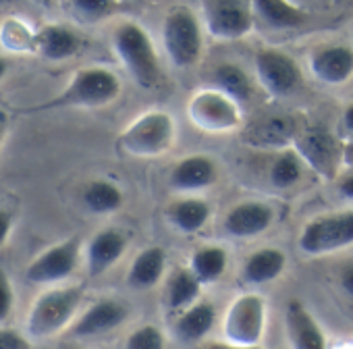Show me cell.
<instances>
[{"instance_id":"1","label":"cell","mask_w":353,"mask_h":349,"mask_svg":"<svg viewBox=\"0 0 353 349\" xmlns=\"http://www.w3.org/2000/svg\"><path fill=\"white\" fill-rule=\"evenodd\" d=\"M85 289L79 285L54 287L42 293L28 314V332L36 339H48L65 330L77 316Z\"/></svg>"},{"instance_id":"2","label":"cell","mask_w":353,"mask_h":349,"mask_svg":"<svg viewBox=\"0 0 353 349\" xmlns=\"http://www.w3.org/2000/svg\"><path fill=\"white\" fill-rule=\"evenodd\" d=\"M112 46L133 81L143 88L152 90L160 77V63L154 50V44L143 28L137 23H121L114 30Z\"/></svg>"},{"instance_id":"3","label":"cell","mask_w":353,"mask_h":349,"mask_svg":"<svg viewBox=\"0 0 353 349\" xmlns=\"http://www.w3.org/2000/svg\"><path fill=\"white\" fill-rule=\"evenodd\" d=\"M162 42L168 59L176 67H194L204 48L202 28L198 17L188 7H174L166 13L162 23Z\"/></svg>"},{"instance_id":"4","label":"cell","mask_w":353,"mask_h":349,"mask_svg":"<svg viewBox=\"0 0 353 349\" xmlns=\"http://www.w3.org/2000/svg\"><path fill=\"white\" fill-rule=\"evenodd\" d=\"M174 141V121L168 112L150 110L133 121L117 139L119 148L131 156L154 158L164 154Z\"/></svg>"},{"instance_id":"5","label":"cell","mask_w":353,"mask_h":349,"mask_svg":"<svg viewBox=\"0 0 353 349\" xmlns=\"http://www.w3.org/2000/svg\"><path fill=\"white\" fill-rule=\"evenodd\" d=\"M121 92L117 75L102 67H90L75 73L71 83L48 106H104L110 104Z\"/></svg>"},{"instance_id":"6","label":"cell","mask_w":353,"mask_h":349,"mask_svg":"<svg viewBox=\"0 0 353 349\" xmlns=\"http://www.w3.org/2000/svg\"><path fill=\"white\" fill-rule=\"evenodd\" d=\"M297 243L307 256H326L349 248L353 243V210L316 217L303 227Z\"/></svg>"},{"instance_id":"7","label":"cell","mask_w":353,"mask_h":349,"mask_svg":"<svg viewBox=\"0 0 353 349\" xmlns=\"http://www.w3.org/2000/svg\"><path fill=\"white\" fill-rule=\"evenodd\" d=\"M266 328V301L262 295L243 293L229 306L223 322L227 343L256 347L260 345Z\"/></svg>"},{"instance_id":"8","label":"cell","mask_w":353,"mask_h":349,"mask_svg":"<svg viewBox=\"0 0 353 349\" xmlns=\"http://www.w3.org/2000/svg\"><path fill=\"white\" fill-rule=\"evenodd\" d=\"M293 152L318 177L332 181L341 168V146L332 133L320 125H310L293 135Z\"/></svg>"},{"instance_id":"9","label":"cell","mask_w":353,"mask_h":349,"mask_svg":"<svg viewBox=\"0 0 353 349\" xmlns=\"http://www.w3.org/2000/svg\"><path fill=\"white\" fill-rule=\"evenodd\" d=\"M188 114L198 129L208 133H227L237 129L241 123L239 104L219 90L198 92L188 104Z\"/></svg>"},{"instance_id":"10","label":"cell","mask_w":353,"mask_h":349,"mask_svg":"<svg viewBox=\"0 0 353 349\" xmlns=\"http://www.w3.org/2000/svg\"><path fill=\"white\" fill-rule=\"evenodd\" d=\"M206 30L216 40H241L254 30V13L250 3L241 0H210L204 3Z\"/></svg>"},{"instance_id":"11","label":"cell","mask_w":353,"mask_h":349,"mask_svg":"<svg viewBox=\"0 0 353 349\" xmlns=\"http://www.w3.org/2000/svg\"><path fill=\"white\" fill-rule=\"evenodd\" d=\"M254 63H256V75L262 88L274 98L289 96L301 86V71L297 63L289 54L276 48L258 50Z\"/></svg>"},{"instance_id":"12","label":"cell","mask_w":353,"mask_h":349,"mask_svg":"<svg viewBox=\"0 0 353 349\" xmlns=\"http://www.w3.org/2000/svg\"><path fill=\"white\" fill-rule=\"evenodd\" d=\"M79 254H81V241L77 237L61 241L44 250L36 260L30 262L26 270V279L30 283H61L75 272L79 264Z\"/></svg>"},{"instance_id":"13","label":"cell","mask_w":353,"mask_h":349,"mask_svg":"<svg viewBox=\"0 0 353 349\" xmlns=\"http://www.w3.org/2000/svg\"><path fill=\"white\" fill-rule=\"evenodd\" d=\"M127 316V303L114 297H102L85 308V312L71 324V332L75 337H100L119 328Z\"/></svg>"},{"instance_id":"14","label":"cell","mask_w":353,"mask_h":349,"mask_svg":"<svg viewBox=\"0 0 353 349\" xmlns=\"http://www.w3.org/2000/svg\"><path fill=\"white\" fill-rule=\"evenodd\" d=\"M312 75L326 86H343L353 77V48L349 46H322L310 54Z\"/></svg>"},{"instance_id":"15","label":"cell","mask_w":353,"mask_h":349,"mask_svg":"<svg viewBox=\"0 0 353 349\" xmlns=\"http://www.w3.org/2000/svg\"><path fill=\"white\" fill-rule=\"evenodd\" d=\"M285 330L291 349H328L318 320L299 299H291L285 308Z\"/></svg>"},{"instance_id":"16","label":"cell","mask_w":353,"mask_h":349,"mask_svg":"<svg viewBox=\"0 0 353 349\" xmlns=\"http://www.w3.org/2000/svg\"><path fill=\"white\" fill-rule=\"evenodd\" d=\"M274 221V212L268 204L264 202H241L237 206H233L225 221H223V229L231 235V237H256L260 233H264Z\"/></svg>"},{"instance_id":"17","label":"cell","mask_w":353,"mask_h":349,"mask_svg":"<svg viewBox=\"0 0 353 349\" xmlns=\"http://www.w3.org/2000/svg\"><path fill=\"white\" fill-rule=\"evenodd\" d=\"M219 177L216 162L206 154H194L179 160L170 170V186L179 192H198L210 188Z\"/></svg>"},{"instance_id":"18","label":"cell","mask_w":353,"mask_h":349,"mask_svg":"<svg viewBox=\"0 0 353 349\" xmlns=\"http://www.w3.org/2000/svg\"><path fill=\"white\" fill-rule=\"evenodd\" d=\"M125 250H127V237L123 231H119V229L98 231L88 241V248H85L88 272L92 277L104 275L106 270H110L114 266L117 260H121Z\"/></svg>"},{"instance_id":"19","label":"cell","mask_w":353,"mask_h":349,"mask_svg":"<svg viewBox=\"0 0 353 349\" xmlns=\"http://www.w3.org/2000/svg\"><path fill=\"white\" fill-rule=\"evenodd\" d=\"M81 38L67 26H44L34 36V50L48 61H65L81 50Z\"/></svg>"},{"instance_id":"20","label":"cell","mask_w":353,"mask_h":349,"mask_svg":"<svg viewBox=\"0 0 353 349\" xmlns=\"http://www.w3.org/2000/svg\"><path fill=\"white\" fill-rule=\"evenodd\" d=\"M250 7H252L254 19L262 21L266 28L276 30V32L297 30L307 19L301 7L283 3V0H256V3H250Z\"/></svg>"},{"instance_id":"21","label":"cell","mask_w":353,"mask_h":349,"mask_svg":"<svg viewBox=\"0 0 353 349\" xmlns=\"http://www.w3.org/2000/svg\"><path fill=\"white\" fill-rule=\"evenodd\" d=\"M216 310L210 301H196L174 318L172 330L185 343H200L214 326Z\"/></svg>"},{"instance_id":"22","label":"cell","mask_w":353,"mask_h":349,"mask_svg":"<svg viewBox=\"0 0 353 349\" xmlns=\"http://www.w3.org/2000/svg\"><path fill=\"white\" fill-rule=\"evenodd\" d=\"M166 268V254L160 246H150L137 254L127 270V283L133 289H152L160 283Z\"/></svg>"},{"instance_id":"23","label":"cell","mask_w":353,"mask_h":349,"mask_svg":"<svg viewBox=\"0 0 353 349\" xmlns=\"http://www.w3.org/2000/svg\"><path fill=\"white\" fill-rule=\"evenodd\" d=\"M287 266V256L276 248H262L254 252L243 264V279L254 285L270 283L283 275Z\"/></svg>"},{"instance_id":"24","label":"cell","mask_w":353,"mask_h":349,"mask_svg":"<svg viewBox=\"0 0 353 349\" xmlns=\"http://www.w3.org/2000/svg\"><path fill=\"white\" fill-rule=\"evenodd\" d=\"M170 223L179 229L181 233H198L200 229H204V225L210 219V206L206 200L200 198H185L174 202L168 210H166Z\"/></svg>"},{"instance_id":"25","label":"cell","mask_w":353,"mask_h":349,"mask_svg":"<svg viewBox=\"0 0 353 349\" xmlns=\"http://www.w3.org/2000/svg\"><path fill=\"white\" fill-rule=\"evenodd\" d=\"M212 81L216 83V90L235 104L248 102L254 94L250 75L235 63H221L212 73Z\"/></svg>"},{"instance_id":"26","label":"cell","mask_w":353,"mask_h":349,"mask_svg":"<svg viewBox=\"0 0 353 349\" xmlns=\"http://www.w3.org/2000/svg\"><path fill=\"white\" fill-rule=\"evenodd\" d=\"M202 285L200 281L192 275L190 268H179L174 270L168 279L166 285V306L170 310H188L200 299Z\"/></svg>"},{"instance_id":"27","label":"cell","mask_w":353,"mask_h":349,"mask_svg":"<svg viewBox=\"0 0 353 349\" xmlns=\"http://www.w3.org/2000/svg\"><path fill=\"white\" fill-rule=\"evenodd\" d=\"M229 264V256L223 248L219 246H204L192 254L190 260V270L192 275L200 281V285H208L219 281Z\"/></svg>"},{"instance_id":"28","label":"cell","mask_w":353,"mask_h":349,"mask_svg":"<svg viewBox=\"0 0 353 349\" xmlns=\"http://www.w3.org/2000/svg\"><path fill=\"white\" fill-rule=\"evenodd\" d=\"M83 202L85 206L96 212V215H108L121 208L123 204V192L106 179H96L92 181L85 192H83Z\"/></svg>"},{"instance_id":"29","label":"cell","mask_w":353,"mask_h":349,"mask_svg":"<svg viewBox=\"0 0 353 349\" xmlns=\"http://www.w3.org/2000/svg\"><path fill=\"white\" fill-rule=\"evenodd\" d=\"M301 168L303 162L293 150H287L279 154V158L270 166V181L274 188H291L301 179Z\"/></svg>"},{"instance_id":"30","label":"cell","mask_w":353,"mask_h":349,"mask_svg":"<svg viewBox=\"0 0 353 349\" xmlns=\"http://www.w3.org/2000/svg\"><path fill=\"white\" fill-rule=\"evenodd\" d=\"M69 9L83 21L88 23H96L100 19L110 17L119 7L110 0H73L69 5Z\"/></svg>"},{"instance_id":"31","label":"cell","mask_w":353,"mask_h":349,"mask_svg":"<svg viewBox=\"0 0 353 349\" xmlns=\"http://www.w3.org/2000/svg\"><path fill=\"white\" fill-rule=\"evenodd\" d=\"M164 335L158 326L143 324L127 337L125 349H164Z\"/></svg>"},{"instance_id":"32","label":"cell","mask_w":353,"mask_h":349,"mask_svg":"<svg viewBox=\"0 0 353 349\" xmlns=\"http://www.w3.org/2000/svg\"><path fill=\"white\" fill-rule=\"evenodd\" d=\"M15 306V291H13V283L7 275V270L0 266V326L5 324V320L11 316Z\"/></svg>"},{"instance_id":"33","label":"cell","mask_w":353,"mask_h":349,"mask_svg":"<svg viewBox=\"0 0 353 349\" xmlns=\"http://www.w3.org/2000/svg\"><path fill=\"white\" fill-rule=\"evenodd\" d=\"M0 349H32V341L15 328L0 326Z\"/></svg>"},{"instance_id":"34","label":"cell","mask_w":353,"mask_h":349,"mask_svg":"<svg viewBox=\"0 0 353 349\" xmlns=\"http://www.w3.org/2000/svg\"><path fill=\"white\" fill-rule=\"evenodd\" d=\"M339 283H341L343 291L353 297V260L345 262L343 268L339 270Z\"/></svg>"},{"instance_id":"35","label":"cell","mask_w":353,"mask_h":349,"mask_svg":"<svg viewBox=\"0 0 353 349\" xmlns=\"http://www.w3.org/2000/svg\"><path fill=\"white\" fill-rule=\"evenodd\" d=\"M341 137H345V141L353 139V102L347 104V108L343 110V117H341Z\"/></svg>"},{"instance_id":"36","label":"cell","mask_w":353,"mask_h":349,"mask_svg":"<svg viewBox=\"0 0 353 349\" xmlns=\"http://www.w3.org/2000/svg\"><path fill=\"white\" fill-rule=\"evenodd\" d=\"M13 231V215L7 210H0V248H3Z\"/></svg>"},{"instance_id":"37","label":"cell","mask_w":353,"mask_h":349,"mask_svg":"<svg viewBox=\"0 0 353 349\" xmlns=\"http://www.w3.org/2000/svg\"><path fill=\"white\" fill-rule=\"evenodd\" d=\"M200 349H262V345L243 347V345H233V343H227V341H208V343H202Z\"/></svg>"},{"instance_id":"38","label":"cell","mask_w":353,"mask_h":349,"mask_svg":"<svg viewBox=\"0 0 353 349\" xmlns=\"http://www.w3.org/2000/svg\"><path fill=\"white\" fill-rule=\"evenodd\" d=\"M341 166L353 168V139H349L341 146Z\"/></svg>"},{"instance_id":"39","label":"cell","mask_w":353,"mask_h":349,"mask_svg":"<svg viewBox=\"0 0 353 349\" xmlns=\"http://www.w3.org/2000/svg\"><path fill=\"white\" fill-rule=\"evenodd\" d=\"M339 190H341V194L345 198H353V174H349V177L343 179V183L339 186Z\"/></svg>"},{"instance_id":"40","label":"cell","mask_w":353,"mask_h":349,"mask_svg":"<svg viewBox=\"0 0 353 349\" xmlns=\"http://www.w3.org/2000/svg\"><path fill=\"white\" fill-rule=\"evenodd\" d=\"M5 135H7V114L0 112V143L5 141Z\"/></svg>"},{"instance_id":"41","label":"cell","mask_w":353,"mask_h":349,"mask_svg":"<svg viewBox=\"0 0 353 349\" xmlns=\"http://www.w3.org/2000/svg\"><path fill=\"white\" fill-rule=\"evenodd\" d=\"M5 75H7V61L0 59V79H3Z\"/></svg>"},{"instance_id":"42","label":"cell","mask_w":353,"mask_h":349,"mask_svg":"<svg viewBox=\"0 0 353 349\" xmlns=\"http://www.w3.org/2000/svg\"><path fill=\"white\" fill-rule=\"evenodd\" d=\"M67 349H81V347H67Z\"/></svg>"}]
</instances>
